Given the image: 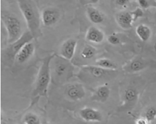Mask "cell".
Returning <instances> with one entry per match:
<instances>
[{
	"instance_id": "6da1fadb",
	"label": "cell",
	"mask_w": 156,
	"mask_h": 124,
	"mask_svg": "<svg viewBox=\"0 0 156 124\" xmlns=\"http://www.w3.org/2000/svg\"><path fill=\"white\" fill-rule=\"evenodd\" d=\"M51 81L57 85H63L74 76L75 66L71 60L54 53L50 62Z\"/></svg>"
},
{
	"instance_id": "7a4b0ae2",
	"label": "cell",
	"mask_w": 156,
	"mask_h": 124,
	"mask_svg": "<svg viewBox=\"0 0 156 124\" xmlns=\"http://www.w3.org/2000/svg\"><path fill=\"white\" fill-rule=\"evenodd\" d=\"M17 4L29 31L34 39L41 37L42 35L41 15L35 2L32 0H17Z\"/></svg>"
},
{
	"instance_id": "3957f363",
	"label": "cell",
	"mask_w": 156,
	"mask_h": 124,
	"mask_svg": "<svg viewBox=\"0 0 156 124\" xmlns=\"http://www.w3.org/2000/svg\"><path fill=\"white\" fill-rule=\"evenodd\" d=\"M54 53L48 55L42 60L36 80L35 86L33 94L34 96H46L48 88L51 81L50 62Z\"/></svg>"
},
{
	"instance_id": "277c9868",
	"label": "cell",
	"mask_w": 156,
	"mask_h": 124,
	"mask_svg": "<svg viewBox=\"0 0 156 124\" xmlns=\"http://www.w3.org/2000/svg\"><path fill=\"white\" fill-rule=\"evenodd\" d=\"M115 71L106 70L96 65L81 66L77 73V78L84 83L91 84L105 80L113 75Z\"/></svg>"
},
{
	"instance_id": "5b68a950",
	"label": "cell",
	"mask_w": 156,
	"mask_h": 124,
	"mask_svg": "<svg viewBox=\"0 0 156 124\" xmlns=\"http://www.w3.org/2000/svg\"><path fill=\"white\" fill-rule=\"evenodd\" d=\"M1 20L7 30L8 42L9 44L13 43L20 38L23 33L21 23L16 15L7 13L2 14Z\"/></svg>"
},
{
	"instance_id": "8992f818",
	"label": "cell",
	"mask_w": 156,
	"mask_h": 124,
	"mask_svg": "<svg viewBox=\"0 0 156 124\" xmlns=\"http://www.w3.org/2000/svg\"><path fill=\"white\" fill-rule=\"evenodd\" d=\"M34 36L29 31H26L23 33L20 38L13 43H10L4 50V53L9 59H15L16 54L26 43L32 41Z\"/></svg>"
},
{
	"instance_id": "52a82bcc",
	"label": "cell",
	"mask_w": 156,
	"mask_h": 124,
	"mask_svg": "<svg viewBox=\"0 0 156 124\" xmlns=\"http://www.w3.org/2000/svg\"><path fill=\"white\" fill-rule=\"evenodd\" d=\"M41 21L44 25L48 27L53 26L60 20V10L54 7H48L43 9L41 14Z\"/></svg>"
},
{
	"instance_id": "ba28073f",
	"label": "cell",
	"mask_w": 156,
	"mask_h": 124,
	"mask_svg": "<svg viewBox=\"0 0 156 124\" xmlns=\"http://www.w3.org/2000/svg\"><path fill=\"white\" fill-rule=\"evenodd\" d=\"M65 93L68 98L73 101H78L85 97V89L83 84L74 83L67 86Z\"/></svg>"
},
{
	"instance_id": "9c48e42d",
	"label": "cell",
	"mask_w": 156,
	"mask_h": 124,
	"mask_svg": "<svg viewBox=\"0 0 156 124\" xmlns=\"http://www.w3.org/2000/svg\"><path fill=\"white\" fill-rule=\"evenodd\" d=\"M77 46V41L76 40L68 39L62 44L59 55L67 59L71 60L75 55Z\"/></svg>"
},
{
	"instance_id": "30bf717a",
	"label": "cell",
	"mask_w": 156,
	"mask_h": 124,
	"mask_svg": "<svg viewBox=\"0 0 156 124\" xmlns=\"http://www.w3.org/2000/svg\"><path fill=\"white\" fill-rule=\"evenodd\" d=\"M35 46L33 42H30L26 43L18 52L16 56L15 60L19 64L26 63L34 53Z\"/></svg>"
},
{
	"instance_id": "8fae6325",
	"label": "cell",
	"mask_w": 156,
	"mask_h": 124,
	"mask_svg": "<svg viewBox=\"0 0 156 124\" xmlns=\"http://www.w3.org/2000/svg\"><path fill=\"white\" fill-rule=\"evenodd\" d=\"M79 115L82 119L86 122H101L102 119V115L99 111L91 107H84L81 109Z\"/></svg>"
},
{
	"instance_id": "7c38bea8",
	"label": "cell",
	"mask_w": 156,
	"mask_h": 124,
	"mask_svg": "<svg viewBox=\"0 0 156 124\" xmlns=\"http://www.w3.org/2000/svg\"><path fill=\"white\" fill-rule=\"evenodd\" d=\"M85 38L87 41L95 44H99L104 40L105 34L98 28L90 26L87 30Z\"/></svg>"
},
{
	"instance_id": "4fadbf2b",
	"label": "cell",
	"mask_w": 156,
	"mask_h": 124,
	"mask_svg": "<svg viewBox=\"0 0 156 124\" xmlns=\"http://www.w3.org/2000/svg\"><path fill=\"white\" fill-rule=\"evenodd\" d=\"M110 95V90L108 86L102 85L93 90L91 99L92 101L105 103L108 100Z\"/></svg>"
},
{
	"instance_id": "5bb4252c",
	"label": "cell",
	"mask_w": 156,
	"mask_h": 124,
	"mask_svg": "<svg viewBox=\"0 0 156 124\" xmlns=\"http://www.w3.org/2000/svg\"><path fill=\"white\" fill-rule=\"evenodd\" d=\"M116 20L119 26L124 29H129L132 27L135 22L131 12L123 11L118 14Z\"/></svg>"
},
{
	"instance_id": "9a60e30c",
	"label": "cell",
	"mask_w": 156,
	"mask_h": 124,
	"mask_svg": "<svg viewBox=\"0 0 156 124\" xmlns=\"http://www.w3.org/2000/svg\"><path fill=\"white\" fill-rule=\"evenodd\" d=\"M86 12L87 17L92 23L101 24L104 21L103 15L96 8L90 6L86 8Z\"/></svg>"
},
{
	"instance_id": "2e32d148",
	"label": "cell",
	"mask_w": 156,
	"mask_h": 124,
	"mask_svg": "<svg viewBox=\"0 0 156 124\" xmlns=\"http://www.w3.org/2000/svg\"><path fill=\"white\" fill-rule=\"evenodd\" d=\"M97 53V51L94 47L86 44L81 49L79 57L83 60H89L94 58Z\"/></svg>"
},
{
	"instance_id": "e0dca14e",
	"label": "cell",
	"mask_w": 156,
	"mask_h": 124,
	"mask_svg": "<svg viewBox=\"0 0 156 124\" xmlns=\"http://www.w3.org/2000/svg\"><path fill=\"white\" fill-rule=\"evenodd\" d=\"M123 97L126 105L129 106H133L136 102L138 98V92L136 88L129 87L125 91Z\"/></svg>"
},
{
	"instance_id": "ac0fdd59",
	"label": "cell",
	"mask_w": 156,
	"mask_h": 124,
	"mask_svg": "<svg viewBox=\"0 0 156 124\" xmlns=\"http://www.w3.org/2000/svg\"><path fill=\"white\" fill-rule=\"evenodd\" d=\"M136 32L142 41H148L151 35V31L149 26L144 24H140L136 28Z\"/></svg>"
},
{
	"instance_id": "d6986e66",
	"label": "cell",
	"mask_w": 156,
	"mask_h": 124,
	"mask_svg": "<svg viewBox=\"0 0 156 124\" xmlns=\"http://www.w3.org/2000/svg\"><path fill=\"white\" fill-rule=\"evenodd\" d=\"M145 67L146 65L143 61L139 59L134 60L131 62L125 69L129 72H136L142 71Z\"/></svg>"
},
{
	"instance_id": "ffe728a7",
	"label": "cell",
	"mask_w": 156,
	"mask_h": 124,
	"mask_svg": "<svg viewBox=\"0 0 156 124\" xmlns=\"http://www.w3.org/2000/svg\"><path fill=\"white\" fill-rule=\"evenodd\" d=\"M95 65L106 70L115 71L117 65L112 61L108 59H100L95 61Z\"/></svg>"
},
{
	"instance_id": "44dd1931",
	"label": "cell",
	"mask_w": 156,
	"mask_h": 124,
	"mask_svg": "<svg viewBox=\"0 0 156 124\" xmlns=\"http://www.w3.org/2000/svg\"><path fill=\"white\" fill-rule=\"evenodd\" d=\"M23 120L24 124H41L40 117L34 112L27 113L24 115Z\"/></svg>"
},
{
	"instance_id": "7402d4cb",
	"label": "cell",
	"mask_w": 156,
	"mask_h": 124,
	"mask_svg": "<svg viewBox=\"0 0 156 124\" xmlns=\"http://www.w3.org/2000/svg\"><path fill=\"white\" fill-rule=\"evenodd\" d=\"M139 6L143 9L151 8H156V0H137Z\"/></svg>"
},
{
	"instance_id": "603a6c76",
	"label": "cell",
	"mask_w": 156,
	"mask_h": 124,
	"mask_svg": "<svg viewBox=\"0 0 156 124\" xmlns=\"http://www.w3.org/2000/svg\"><path fill=\"white\" fill-rule=\"evenodd\" d=\"M144 117L149 122L154 121L156 118V108L153 107L149 108L145 112Z\"/></svg>"
},
{
	"instance_id": "cb8c5ba5",
	"label": "cell",
	"mask_w": 156,
	"mask_h": 124,
	"mask_svg": "<svg viewBox=\"0 0 156 124\" xmlns=\"http://www.w3.org/2000/svg\"><path fill=\"white\" fill-rule=\"evenodd\" d=\"M131 13L132 14L134 22H136L139 18L143 17L144 15V11L141 8H137L135 10L131 11Z\"/></svg>"
},
{
	"instance_id": "d4e9b609",
	"label": "cell",
	"mask_w": 156,
	"mask_h": 124,
	"mask_svg": "<svg viewBox=\"0 0 156 124\" xmlns=\"http://www.w3.org/2000/svg\"><path fill=\"white\" fill-rule=\"evenodd\" d=\"M108 41L110 44L114 45H118L120 42V39L115 35H109L108 38Z\"/></svg>"
},
{
	"instance_id": "484cf974",
	"label": "cell",
	"mask_w": 156,
	"mask_h": 124,
	"mask_svg": "<svg viewBox=\"0 0 156 124\" xmlns=\"http://www.w3.org/2000/svg\"><path fill=\"white\" fill-rule=\"evenodd\" d=\"M129 2V0H116V3L118 6L124 8H126L128 6Z\"/></svg>"
},
{
	"instance_id": "4316f807",
	"label": "cell",
	"mask_w": 156,
	"mask_h": 124,
	"mask_svg": "<svg viewBox=\"0 0 156 124\" xmlns=\"http://www.w3.org/2000/svg\"><path fill=\"white\" fill-rule=\"evenodd\" d=\"M150 122L144 117L139 118L136 120V124H149Z\"/></svg>"
},
{
	"instance_id": "83f0119b",
	"label": "cell",
	"mask_w": 156,
	"mask_h": 124,
	"mask_svg": "<svg viewBox=\"0 0 156 124\" xmlns=\"http://www.w3.org/2000/svg\"><path fill=\"white\" fill-rule=\"evenodd\" d=\"M89 1L92 4H96L99 2V0H89Z\"/></svg>"
},
{
	"instance_id": "f1b7e54d",
	"label": "cell",
	"mask_w": 156,
	"mask_h": 124,
	"mask_svg": "<svg viewBox=\"0 0 156 124\" xmlns=\"http://www.w3.org/2000/svg\"><path fill=\"white\" fill-rule=\"evenodd\" d=\"M154 49H155V52H156V42H155V45H154Z\"/></svg>"
},
{
	"instance_id": "f546056e",
	"label": "cell",
	"mask_w": 156,
	"mask_h": 124,
	"mask_svg": "<svg viewBox=\"0 0 156 124\" xmlns=\"http://www.w3.org/2000/svg\"></svg>"
}]
</instances>
